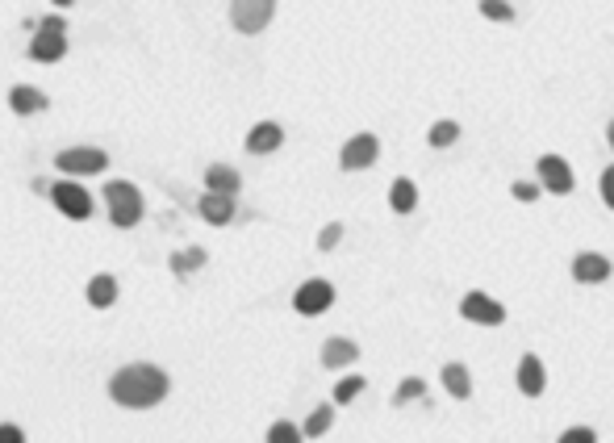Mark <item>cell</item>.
<instances>
[{
	"mask_svg": "<svg viewBox=\"0 0 614 443\" xmlns=\"http://www.w3.org/2000/svg\"><path fill=\"white\" fill-rule=\"evenodd\" d=\"M109 393H113V402L126 410H151L168 398V377L151 364H130L109 381Z\"/></svg>",
	"mask_w": 614,
	"mask_h": 443,
	"instance_id": "1",
	"label": "cell"
},
{
	"mask_svg": "<svg viewBox=\"0 0 614 443\" xmlns=\"http://www.w3.org/2000/svg\"><path fill=\"white\" fill-rule=\"evenodd\" d=\"M105 201H109V222L113 226L130 230L138 218H143V197H138V189H134V184H126V180L105 184Z\"/></svg>",
	"mask_w": 614,
	"mask_h": 443,
	"instance_id": "2",
	"label": "cell"
},
{
	"mask_svg": "<svg viewBox=\"0 0 614 443\" xmlns=\"http://www.w3.org/2000/svg\"><path fill=\"white\" fill-rule=\"evenodd\" d=\"M276 13V0H234L230 5V21L239 34H259L272 21Z\"/></svg>",
	"mask_w": 614,
	"mask_h": 443,
	"instance_id": "3",
	"label": "cell"
},
{
	"mask_svg": "<svg viewBox=\"0 0 614 443\" xmlns=\"http://www.w3.org/2000/svg\"><path fill=\"white\" fill-rule=\"evenodd\" d=\"M105 163H109V155L97 151V147H72V151L59 155V172H67V176H88V172H105Z\"/></svg>",
	"mask_w": 614,
	"mask_h": 443,
	"instance_id": "4",
	"label": "cell"
},
{
	"mask_svg": "<svg viewBox=\"0 0 614 443\" xmlns=\"http://www.w3.org/2000/svg\"><path fill=\"white\" fill-rule=\"evenodd\" d=\"M460 314H464L468 322H477V326H502V322H506L502 301H493V297H485V293H468V297L460 301Z\"/></svg>",
	"mask_w": 614,
	"mask_h": 443,
	"instance_id": "5",
	"label": "cell"
},
{
	"mask_svg": "<svg viewBox=\"0 0 614 443\" xmlns=\"http://www.w3.org/2000/svg\"><path fill=\"white\" fill-rule=\"evenodd\" d=\"M376 155H381V143H376V134H356L351 143L343 147L339 163H343V172H360V168H372Z\"/></svg>",
	"mask_w": 614,
	"mask_h": 443,
	"instance_id": "6",
	"label": "cell"
},
{
	"mask_svg": "<svg viewBox=\"0 0 614 443\" xmlns=\"http://www.w3.org/2000/svg\"><path fill=\"white\" fill-rule=\"evenodd\" d=\"M51 201L63 209L67 218H88V214H92V197H88V189H80L76 180L55 184V189H51Z\"/></svg>",
	"mask_w": 614,
	"mask_h": 443,
	"instance_id": "7",
	"label": "cell"
},
{
	"mask_svg": "<svg viewBox=\"0 0 614 443\" xmlns=\"http://www.w3.org/2000/svg\"><path fill=\"white\" fill-rule=\"evenodd\" d=\"M293 306H297V314H326L330 306H335V289H330L326 281H305L301 289H297V297H293Z\"/></svg>",
	"mask_w": 614,
	"mask_h": 443,
	"instance_id": "8",
	"label": "cell"
},
{
	"mask_svg": "<svg viewBox=\"0 0 614 443\" xmlns=\"http://www.w3.org/2000/svg\"><path fill=\"white\" fill-rule=\"evenodd\" d=\"M539 180H543V189L564 197V193H573V168L564 163L560 155H543L539 159Z\"/></svg>",
	"mask_w": 614,
	"mask_h": 443,
	"instance_id": "9",
	"label": "cell"
},
{
	"mask_svg": "<svg viewBox=\"0 0 614 443\" xmlns=\"http://www.w3.org/2000/svg\"><path fill=\"white\" fill-rule=\"evenodd\" d=\"M573 276H577V281H585V285H602L610 276V260H606V255H598V251H581L573 260Z\"/></svg>",
	"mask_w": 614,
	"mask_h": 443,
	"instance_id": "10",
	"label": "cell"
},
{
	"mask_svg": "<svg viewBox=\"0 0 614 443\" xmlns=\"http://www.w3.org/2000/svg\"><path fill=\"white\" fill-rule=\"evenodd\" d=\"M63 55H67V34H46V30L34 34V42H30L34 63H59Z\"/></svg>",
	"mask_w": 614,
	"mask_h": 443,
	"instance_id": "11",
	"label": "cell"
},
{
	"mask_svg": "<svg viewBox=\"0 0 614 443\" xmlns=\"http://www.w3.org/2000/svg\"><path fill=\"white\" fill-rule=\"evenodd\" d=\"M197 209H201V218H205L209 226H226V222L234 218V197H230V193H205Z\"/></svg>",
	"mask_w": 614,
	"mask_h": 443,
	"instance_id": "12",
	"label": "cell"
},
{
	"mask_svg": "<svg viewBox=\"0 0 614 443\" xmlns=\"http://www.w3.org/2000/svg\"><path fill=\"white\" fill-rule=\"evenodd\" d=\"M280 143H285V130H280L276 122H259V126L247 134V151H251V155H268V151H276Z\"/></svg>",
	"mask_w": 614,
	"mask_h": 443,
	"instance_id": "13",
	"label": "cell"
},
{
	"mask_svg": "<svg viewBox=\"0 0 614 443\" xmlns=\"http://www.w3.org/2000/svg\"><path fill=\"white\" fill-rule=\"evenodd\" d=\"M543 385H548V372H543L539 356H523V364H518V389H523L527 398H539Z\"/></svg>",
	"mask_w": 614,
	"mask_h": 443,
	"instance_id": "14",
	"label": "cell"
},
{
	"mask_svg": "<svg viewBox=\"0 0 614 443\" xmlns=\"http://www.w3.org/2000/svg\"><path fill=\"white\" fill-rule=\"evenodd\" d=\"M351 360H360V347L356 343H351V339H326V347H322V364L326 368H343Z\"/></svg>",
	"mask_w": 614,
	"mask_h": 443,
	"instance_id": "15",
	"label": "cell"
},
{
	"mask_svg": "<svg viewBox=\"0 0 614 443\" xmlns=\"http://www.w3.org/2000/svg\"><path fill=\"white\" fill-rule=\"evenodd\" d=\"M239 184H243L239 172L226 168V163H214V168L205 172V189H209V193H230V197H234V193H239Z\"/></svg>",
	"mask_w": 614,
	"mask_h": 443,
	"instance_id": "16",
	"label": "cell"
},
{
	"mask_svg": "<svg viewBox=\"0 0 614 443\" xmlns=\"http://www.w3.org/2000/svg\"><path fill=\"white\" fill-rule=\"evenodd\" d=\"M9 105H13V113H38V109H46V97L30 84H17L9 92Z\"/></svg>",
	"mask_w": 614,
	"mask_h": 443,
	"instance_id": "17",
	"label": "cell"
},
{
	"mask_svg": "<svg viewBox=\"0 0 614 443\" xmlns=\"http://www.w3.org/2000/svg\"><path fill=\"white\" fill-rule=\"evenodd\" d=\"M443 389L447 393H452V398H468V393H472V377H468V368L464 364H447L443 368Z\"/></svg>",
	"mask_w": 614,
	"mask_h": 443,
	"instance_id": "18",
	"label": "cell"
},
{
	"mask_svg": "<svg viewBox=\"0 0 614 443\" xmlns=\"http://www.w3.org/2000/svg\"><path fill=\"white\" fill-rule=\"evenodd\" d=\"M389 205L397 209V214H410V209L418 205V189H414V180H393V189H389Z\"/></svg>",
	"mask_w": 614,
	"mask_h": 443,
	"instance_id": "19",
	"label": "cell"
},
{
	"mask_svg": "<svg viewBox=\"0 0 614 443\" xmlns=\"http://www.w3.org/2000/svg\"><path fill=\"white\" fill-rule=\"evenodd\" d=\"M113 297H117L113 276H92V281H88V301H92V306L105 310V306H113Z\"/></svg>",
	"mask_w": 614,
	"mask_h": 443,
	"instance_id": "20",
	"label": "cell"
},
{
	"mask_svg": "<svg viewBox=\"0 0 614 443\" xmlns=\"http://www.w3.org/2000/svg\"><path fill=\"white\" fill-rule=\"evenodd\" d=\"M201 264H205V251H201V247H188V251H176V255H172V272H176V276L197 272Z\"/></svg>",
	"mask_w": 614,
	"mask_h": 443,
	"instance_id": "21",
	"label": "cell"
},
{
	"mask_svg": "<svg viewBox=\"0 0 614 443\" xmlns=\"http://www.w3.org/2000/svg\"><path fill=\"white\" fill-rule=\"evenodd\" d=\"M330 423H335V410H330V406H318L310 418H305V435L318 439V435H326V431H330Z\"/></svg>",
	"mask_w": 614,
	"mask_h": 443,
	"instance_id": "22",
	"label": "cell"
},
{
	"mask_svg": "<svg viewBox=\"0 0 614 443\" xmlns=\"http://www.w3.org/2000/svg\"><path fill=\"white\" fill-rule=\"evenodd\" d=\"M422 393H427V385H422L418 377H406L397 385V393H393V406H406V402H418Z\"/></svg>",
	"mask_w": 614,
	"mask_h": 443,
	"instance_id": "23",
	"label": "cell"
},
{
	"mask_svg": "<svg viewBox=\"0 0 614 443\" xmlns=\"http://www.w3.org/2000/svg\"><path fill=\"white\" fill-rule=\"evenodd\" d=\"M427 138H431V147H452L456 138H460V126L456 122H435Z\"/></svg>",
	"mask_w": 614,
	"mask_h": 443,
	"instance_id": "24",
	"label": "cell"
},
{
	"mask_svg": "<svg viewBox=\"0 0 614 443\" xmlns=\"http://www.w3.org/2000/svg\"><path fill=\"white\" fill-rule=\"evenodd\" d=\"M360 389H364V377H343V381L335 385V402H339V406L356 402V398H360Z\"/></svg>",
	"mask_w": 614,
	"mask_h": 443,
	"instance_id": "25",
	"label": "cell"
},
{
	"mask_svg": "<svg viewBox=\"0 0 614 443\" xmlns=\"http://www.w3.org/2000/svg\"><path fill=\"white\" fill-rule=\"evenodd\" d=\"M481 13L489 21H514V5H510V0H481Z\"/></svg>",
	"mask_w": 614,
	"mask_h": 443,
	"instance_id": "26",
	"label": "cell"
},
{
	"mask_svg": "<svg viewBox=\"0 0 614 443\" xmlns=\"http://www.w3.org/2000/svg\"><path fill=\"white\" fill-rule=\"evenodd\" d=\"M305 431H297L293 423H272L268 427V443H301Z\"/></svg>",
	"mask_w": 614,
	"mask_h": 443,
	"instance_id": "27",
	"label": "cell"
},
{
	"mask_svg": "<svg viewBox=\"0 0 614 443\" xmlns=\"http://www.w3.org/2000/svg\"><path fill=\"white\" fill-rule=\"evenodd\" d=\"M556 443H598V435L589 431V427H573V431H564Z\"/></svg>",
	"mask_w": 614,
	"mask_h": 443,
	"instance_id": "28",
	"label": "cell"
},
{
	"mask_svg": "<svg viewBox=\"0 0 614 443\" xmlns=\"http://www.w3.org/2000/svg\"><path fill=\"white\" fill-rule=\"evenodd\" d=\"M339 239H343V226L335 222V226H326V230H322V235H318V247H322V251H330V247H335Z\"/></svg>",
	"mask_w": 614,
	"mask_h": 443,
	"instance_id": "29",
	"label": "cell"
},
{
	"mask_svg": "<svg viewBox=\"0 0 614 443\" xmlns=\"http://www.w3.org/2000/svg\"><path fill=\"white\" fill-rule=\"evenodd\" d=\"M598 189H602V201L614 209V168H606L602 172V180H598Z\"/></svg>",
	"mask_w": 614,
	"mask_h": 443,
	"instance_id": "30",
	"label": "cell"
},
{
	"mask_svg": "<svg viewBox=\"0 0 614 443\" xmlns=\"http://www.w3.org/2000/svg\"><path fill=\"white\" fill-rule=\"evenodd\" d=\"M0 443H26V435H21V427H13V423H0Z\"/></svg>",
	"mask_w": 614,
	"mask_h": 443,
	"instance_id": "31",
	"label": "cell"
},
{
	"mask_svg": "<svg viewBox=\"0 0 614 443\" xmlns=\"http://www.w3.org/2000/svg\"><path fill=\"white\" fill-rule=\"evenodd\" d=\"M510 193H514L518 201H535V197H539V189H535V184H527V180H518V184H514V189H510Z\"/></svg>",
	"mask_w": 614,
	"mask_h": 443,
	"instance_id": "32",
	"label": "cell"
},
{
	"mask_svg": "<svg viewBox=\"0 0 614 443\" xmlns=\"http://www.w3.org/2000/svg\"><path fill=\"white\" fill-rule=\"evenodd\" d=\"M38 21H42V26H38V30H46V34H63V30H67V26H63V21H59V17H38Z\"/></svg>",
	"mask_w": 614,
	"mask_h": 443,
	"instance_id": "33",
	"label": "cell"
},
{
	"mask_svg": "<svg viewBox=\"0 0 614 443\" xmlns=\"http://www.w3.org/2000/svg\"><path fill=\"white\" fill-rule=\"evenodd\" d=\"M606 138H610V147H614V122H610V126H606Z\"/></svg>",
	"mask_w": 614,
	"mask_h": 443,
	"instance_id": "34",
	"label": "cell"
},
{
	"mask_svg": "<svg viewBox=\"0 0 614 443\" xmlns=\"http://www.w3.org/2000/svg\"><path fill=\"white\" fill-rule=\"evenodd\" d=\"M55 5H72V0H55Z\"/></svg>",
	"mask_w": 614,
	"mask_h": 443,
	"instance_id": "35",
	"label": "cell"
}]
</instances>
